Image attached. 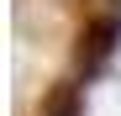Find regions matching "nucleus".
Segmentation results:
<instances>
[{"label": "nucleus", "mask_w": 121, "mask_h": 116, "mask_svg": "<svg viewBox=\"0 0 121 116\" xmlns=\"http://www.w3.org/2000/svg\"><path fill=\"white\" fill-rule=\"evenodd\" d=\"M111 48H116V21H95L84 32V42H79V63H100Z\"/></svg>", "instance_id": "obj_1"}, {"label": "nucleus", "mask_w": 121, "mask_h": 116, "mask_svg": "<svg viewBox=\"0 0 121 116\" xmlns=\"http://www.w3.org/2000/svg\"><path fill=\"white\" fill-rule=\"evenodd\" d=\"M84 100H79V85H53L48 100H42V116H79Z\"/></svg>", "instance_id": "obj_2"}]
</instances>
